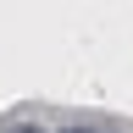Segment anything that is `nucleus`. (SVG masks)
<instances>
[{
  "label": "nucleus",
  "instance_id": "obj_1",
  "mask_svg": "<svg viewBox=\"0 0 133 133\" xmlns=\"http://www.w3.org/2000/svg\"><path fill=\"white\" fill-rule=\"evenodd\" d=\"M17 133H39V128H17Z\"/></svg>",
  "mask_w": 133,
  "mask_h": 133
},
{
  "label": "nucleus",
  "instance_id": "obj_2",
  "mask_svg": "<svg viewBox=\"0 0 133 133\" xmlns=\"http://www.w3.org/2000/svg\"><path fill=\"white\" fill-rule=\"evenodd\" d=\"M66 133H89V128H66Z\"/></svg>",
  "mask_w": 133,
  "mask_h": 133
}]
</instances>
